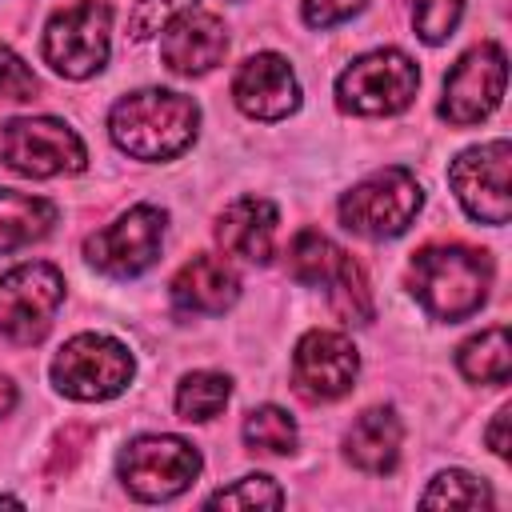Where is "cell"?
Segmentation results:
<instances>
[{"label": "cell", "mask_w": 512, "mask_h": 512, "mask_svg": "<svg viewBox=\"0 0 512 512\" xmlns=\"http://www.w3.org/2000/svg\"><path fill=\"white\" fill-rule=\"evenodd\" d=\"M200 128V108L192 96L172 88H140L112 104L108 112V136L120 152L132 160H172L180 156Z\"/></svg>", "instance_id": "6da1fadb"}, {"label": "cell", "mask_w": 512, "mask_h": 512, "mask_svg": "<svg viewBox=\"0 0 512 512\" xmlns=\"http://www.w3.org/2000/svg\"><path fill=\"white\" fill-rule=\"evenodd\" d=\"M492 288V260L468 244H428L408 264V292L432 320H468L484 308Z\"/></svg>", "instance_id": "7a4b0ae2"}, {"label": "cell", "mask_w": 512, "mask_h": 512, "mask_svg": "<svg viewBox=\"0 0 512 512\" xmlns=\"http://www.w3.org/2000/svg\"><path fill=\"white\" fill-rule=\"evenodd\" d=\"M424 204V188L420 180L400 168V164H388L372 176H364L360 184H352L344 196H340V224L352 232V236H364V240H392L400 236L416 212Z\"/></svg>", "instance_id": "3957f363"}, {"label": "cell", "mask_w": 512, "mask_h": 512, "mask_svg": "<svg viewBox=\"0 0 512 512\" xmlns=\"http://www.w3.org/2000/svg\"><path fill=\"white\" fill-rule=\"evenodd\" d=\"M204 460L200 452L184 440V436H164V432H152V436H136L124 444V452L116 456V476L120 484L144 500V504H164V500H176L180 492L192 488V480L200 476Z\"/></svg>", "instance_id": "277c9868"}, {"label": "cell", "mask_w": 512, "mask_h": 512, "mask_svg": "<svg viewBox=\"0 0 512 512\" xmlns=\"http://www.w3.org/2000/svg\"><path fill=\"white\" fill-rule=\"evenodd\" d=\"M44 64L64 80H88L112 52V8L104 0H76L44 24Z\"/></svg>", "instance_id": "5b68a950"}, {"label": "cell", "mask_w": 512, "mask_h": 512, "mask_svg": "<svg viewBox=\"0 0 512 512\" xmlns=\"http://www.w3.org/2000/svg\"><path fill=\"white\" fill-rule=\"evenodd\" d=\"M420 68L400 48H376L356 56L336 76V104L352 116H396L412 104Z\"/></svg>", "instance_id": "8992f818"}, {"label": "cell", "mask_w": 512, "mask_h": 512, "mask_svg": "<svg viewBox=\"0 0 512 512\" xmlns=\"http://www.w3.org/2000/svg\"><path fill=\"white\" fill-rule=\"evenodd\" d=\"M48 372H52L56 392H64L68 400L96 404V400L120 396L132 384L136 360L120 340L100 336V332H80L52 356Z\"/></svg>", "instance_id": "52a82bcc"}, {"label": "cell", "mask_w": 512, "mask_h": 512, "mask_svg": "<svg viewBox=\"0 0 512 512\" xmlns=\"http://www.w3.org/2000/svg\"><path fill=\"white\" fill-rule=\"evenodd\" d=\"M0 160L32 180L72 176L88 168L84 140L56 116H16L0 132Z\"/></svg>", "instance_id": "ba28073f"}, {"label": "cell", "mask_w": 512, "mask_h": 512, "mask_svg": "<svg viewBox=\"0 0 512 512\" xmlns=\"http://www.w3.org/2000/svg\"><path fill=\"white\" fill-rule=\"evenodd\" d=\"M64 304V276L56 264L28 260L0 276V336L12 344H36L48 336Z\"/></svg>", "instance_id": "9c48e42d"}, {"label": "cell", "mask_w": 512, "mask_h": 512, "mask_svg": "<svg viewBox=\"0 0 512 512\" xmlns=\"http://www.w3.org/2000/svg\"><path fill=\"white\" fill-rule=\"evenodd\" d=\"M448 184L460 200V208L476 224H508L512 220V144L508 140H488L476 148H464L452 168Z\"/></svg>", "instance_id": "30bf717a"}, {"label": "cell", "mask_w": 512, "mask_h": 512, "mask_svg": "<svg viewBox=\"0 0 512 512\" xmlns=\"http://www.w3.org/2000/svg\"><path fill=\"white\" fill-rule=\"evenodd\" d=\"M164 224H168L164 208L132 204L108 228H100L84 240V256L96 272H104L112 280H132L156 264L160 244H164Z\"/></svg>", "instance_id": "8fae6325"}, {"label": "cell", "mask_w": 512, "mask_h": 512, "mask_svg": "<svg viewBox=\"0 0 512 512\" xmlns=\"http://www.w3.org/2000/svg\"><path fill=\"white\" fill-rule=\"evenodd\" d=\"M504 84H508V56L496 40H484V44L468 48L444 76L440 116L456 128L480 124L500 108Z\"/></svg>", "instance_id": "7c38bea8"}, {"label": "cell", "mask_w": 512, "mask_h": 512, "mask_svg": "<svg viewBox=\"0 0 512 512\" xmlns=\"http://www.w3.org/2000/svg\"><path fill=\"white\" fill-rule=\"evenodd\" d=\"M356 372H360V356H356V344L344 332L312 328V332H304L296 340V352H292V388L308 404L340 400L344 392H352Z\"/></svg>", "instance_id": "4fadbf2b"}, {"label": "cell", "mask_w": 512, "mask_h": 512, "mask_svg": "<svg viewBox=\"0 0 512 512\" xmlns=\"http://www.w3.org/2000/svg\"><path fill=\"white\" fill-rule=\"evenodd\" d=\"M232 100L252 120H284L300 108V80L292 64L276 52L248 56L232 76Z\"/></svg>", "instance_id": "5bb4252c"}, {"label": "cell", "mask_w": 512, "mask_h": 512, "mask_svg": "<svg viewBox=\"0 0 512 512\" xmlns=\"http://www.w3.org/2000/svg\"><path fill=\"white\" fill-rule=\"evenodd\" d=\"M228 52V28L216 12L188 8L160 28V60L176 76H204Z\"/></svg>", "instance_id": "9a60e30c"}, {"label": "cell", "mask_w": 512, "mask_h": 512, "mask_svg": "<svg viewBox=\"0 0 512 512\" xmlns=\"http://www.w3.org/2000/svg\"><path fill=\"white\" fill-rule=\"evenodd\" d=\"M276 224L280 212L264 196H240L216 216V240L228 256H240L248 264H268L276 252Z\"/></svg>", "instance_id": "2e32d148"}, {"label": "cell", "mask_w": 512, "mask_h": 512, "mask_svg": "<svg viewBox=\"0 0 512 512\" xmlns=\"http://www.w3.org/2000/svg\"><path fill=\"white\" fill-rule=\"evenodd\" d=\"M168 296L180 312L188 316H220L236 304L240 296V276L232 272V264H224L220 256H192L188 264H180V272L168 284Z\"/></svg>", "instance_id": "e0dca14e"}, {"label": "cell", "mask_w": 512, "mask_h": 512, "mask_svg": "<svg viewBox=\"0 0 512 512\" xmlns=\"http://www.w3.org/2000/svg\"><path fill=\"white\" fill-rule=\"evenodd\" d=\"M400 440H404V424L396 416V408H364L352 428L344 432V456L372 476H384L400 464Z\"/></svg>", "instance_id": "ac0fdd59"}, {"label": "cell", "mask_w": 512, "mask_h": 512, "mask_svg": "<svg viewBox=\"0 0 512 512\" xmlns=\"http://www.w3.org/2000/svg\"><path fill=\"white\" fill-rule=\"evenodd\" d=\"M56 204L32 192L0 188V256L40 244L56 224Z\"/></svg>", "instance_id": "d6986e66"}, {"label": "cell", "mask_w": 512, "mask_h": 512, "mask_svg": "<svg viewBox=\"0 0 512 512\" xmlns=\"http://www.w3.org/2000/svg\"><path fill=\"white\" fill-rule=\"evenodd\" d=\"M348 260H352V256H348L344 248H336V244H332L324 232H316V228L296 232L292 244H288V272H292V280H300V284H308V288H328V284L344 272Z\"/></svg>", "instance_id": "ffe728a7"}, {"label": "cell", "mask_w": 512, "mask_h": 512, "mask_svg": "<svg viewBox=\"0 0 512 512\" xmlns=\"http://www.w3.org/2000/svg\"><path fill=\"white\" fill-rule=\"evenodd\" d=\"M456 368L464 380L472 384H508L512 376V344H508V328H484L480 336H468L456 348Z\"/></svg>", "instance_id": "44dd1931"}, {"label": "cell", "mask_w": 512, "mask_h": 512, "mask_svg": "<svg viewBox=\"0 0 512 512\" xmlns=\"http://www.w3.org/2000/svg\"><path fill=\"white\" fill-rule=\"evenodd\" d=\"M228 396H232V380L224 372H212V368L188 372L176 384V416L192 420V424H204L228 404Z\"/></svg>", "instance_id": "7402d4cb"}, {"label": "cell", "mask_w": 512, "mask_h": 512, "mask_svg": "<svg viewBox=\"0 0 512 512\" xmlns=\"http://www.w3.org/2000/svg\"><path fill=\"white\" fill-rule=\"evenodd\" d=\"M244 444L252 452H268V456H288L296 448V420L276 408V404H260L244 416V428H240Z\"/></svg>", "instance_id": "603a6c76"}, {"label": "cell", "mask_w": 512, "mask_h": 512, "mask_svg": "<svg viewBox=\"0 0 512 512\" xmlns=\"http://www.w3.org/2000/svg\"><path fill=\"white\" fill-rule=\"evenodd\" d=\"M420 504L424 508H488L492 504V488L484 480H476L472 472L448 468V472L432 476V484L424 488Z\"/></svg>", "instance_id": "cb8c5ba5"}, {"label": "cell", "mask_w": 512, "mask_h": 512, "mask_svg": "<svg viewBox=\"0 0 512 512\" xmlns=\"http://www.w3.org/2000/svg\"><path fill=\"white\" fill-rule=\"evenodd\" d=\"M328 304L336 308L340 320H352V324H368L372 320V288H368V276L356 260L344 264V272L328 284Z\"/></svg>", "instance_id": "d4e9b609"}, {"label": "cell", "mask_w": 512, "mask_h": 512, "mask_svg": "<svg viewBox=\"0 0 512 512\" xmlns=\"http://www.w3.org/2000/svg\"><path fill=\"white\" fill-rule=\"evenodd\" d=\"M204 504L208 508H280L284 504V492H280V484L272 476L252 472V476H240L228 488H216Z\"/></svg>", "instance_id": "484cf974"}, {"label": "cell", "mask_w": 512, "mask_h": 512, "mask_svg": "<svg viewBox=\"0 0 512 512\" xmlns=\"http://www.w3.org/2000/svg\"><path fill=\"white\" fill-rule=\"evenodd\" d=\"M464 16V0H412V28L424 44H444Z\"/></svg>", "instance_id": "4316f807"}, {"label": "cell", "mask_w": 512, "mask_h": 512, "mask_svg": "<svg viewBox=\"0 0 512 512\" xmlns=\"http://www.w3.org/2000/svg\"><path fill=\"white\" fill-rule=\"evenodd\" d=\"M36 92H40L36 72H32L12 48L0 44V100H16V104H24V100H32Z\"/></svg>", "instance_id": "83f0119b"}, {"label": "cell", "mask_w": 512, "mask_h": 512, "mask_svg": "<svg viewBox=\"0 0 512 512\" xmlns=\"http://www.w3.org/2000/svg\"><path fill=\"white\" fill-rule=\"evenodd\" d=\"M188 8H196V0H136V8H132V36H136V40H148V36H156L172 16H180V12H188Z\"/></svg>", "instance_id": "f1b7e54d"}, {"label": "cell", "mask_w": 512, "mask_h": 512, "mask_svg": "<svg viewBox=\"0 0 512 512\" xmlns=\"http://www.w3.org/2000/svg\"><path fill=\"white\" fill-rule=\"evenodd\" d=\"M368 0H300L304 24L308 28H336L344 20H352Z\"/></svg>", "instance_id": "f546056e"}, {"label": "cell", "mask_w": 512, "mask_h": 512, "mask_svg": "<svg viewBox=\"0 0 512 512\" xmlns=\"http://www.w3.org/2000/svg\"><path fill=\"white\" fill-rule=\"evenodd\" d=\"M508 416H512V408L504 404V408H496V416H492V424H488V448H492L500 460H508Z\"/></svg>", "instance_id": "4dcf8cb0"}, {"label": "cell", "mask_w": 512, "mask_h": 512, "mask_svg": "<svg viewBox=\"0 0 512 512\" xmlns=\"http://www.w3.org/2000/svg\"><path fill=\"white\" fill-rule=\"evenodd\" d=\"M12 408H16V384H12V380L0 372V420H4Z\"/></svg>", "instance_id": "1f68e13d"}]
</instances>
